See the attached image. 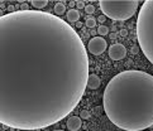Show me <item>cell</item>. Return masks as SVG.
I'll return each mask as SVG.
<instances>
[{
	"mask_svg": "<svg viewBox=\"0 0 153 131\" xmlns=\"http://www.w3.org/2000/svg\"><path fill=\"white\" fill-rule=\"evenodd\" d=\"M109 57L113 61H122L127 56V48L122 43H114L109 47Z\"/></svg>",
	"mask_w": 153,
	"mask_h": 131,
	"instance_id": "6",
	"label": "cell"
},
{
	"mask_svg": "<svg viewBox=\"0 0 153 131\" xmlns=\"http://www.w3.org/2000/svg\"><path fill=\"white\" fill-rule=\"evenodd\" d=\"M75 25H76V28H82V23L81 22H77Z\"/></svg>",
	"mask_w": 153,
	"mask_h": 131,
	"instance_id": "24",
	"label": "cell"
},
{
	"mask_svg": "<svg viewBox=\"0 0 153 131\" xmlns=\"http://www.w3.org/2000/svg\"><path fill=\"white\" fill-rule=\"evenodd\" d=\"M53 131H63V130H53Z\"/></svg>",
	"mask_w": 153,
	"mask_h": 131,
	"instance_id": "27",
	"label": "cell"
},
{
	"mask_svg": "<svg viewBox=\"0 0 153 131\" xmlns=\"http://www.w3.org/2000/svg\"><path fill=\"white\" fill-rule=\"evenodd\" d=\"M137 37L139 48L153 64V0L143 3L137 20Z\"/></svg>",
	"mask_w": 153,
	"mask_h": 131,
	"instance_id": "3",
	"label": "cell"
},
{
	"mask_svg": "<svg viewBox=\"0 0 153 131\" xmlns=\"http://www.w3.org/2000/svg\"><path fill=\"white\" fill-rule=\"evenodd\" d=\"M0 120L22 130L43 129L80 102L89 58L79 34L58 16L42 11L1 15Z\"/></svg>",
	"mask_w": 153,
	"mask_h": 131,
	"instance_id": "1",
	"label": "cell"
},
{
	"mask_svg": "<svg viewBox=\"0 0 153 131\" xmlns=\"http://www.w3.org/2000/svg\"><path fill=\"white\" fill-rule=\"evenodd\" d=\"M15 7V10H18V9H20V5H14Z\"/></svg>",
	"mask_w": 153,
	"mask_h": 131,
	"instance_id": "26",
	"label": "cell"
},
{
	"mask_svg": "<svg viewBox=\"0 0 153 131\" xmlns=\"http://www.w3.org/2000/svg\"><path fill=\"white\" fill-rule=\"evenodd\" d=\"M119 34H120L122 37H127V35H128V30H127V29H122L120 32H119Z\"/></svg>",
	"mask_w": 153,
	"mask_h": 131,
	"instance_id": "20",
	"label": "cell"
},
{
	"mask_svg": "<svg viewBox=\"0 0 153 131\" xmlns=\"http://www.w3.org/2000/svg\"><path fill=\"white\" fill-rule=\"evenodd\" d=\"M138 52H139V47H137V45H134V47L132 48V53H133V54H137Z\"/></svg>",
	"mask_w": 153,
	"mask_h": 131,
	"instance_id": "21",
	"label": "cell"
},
{
	"mask_svg": "<svg viewBox=\"0 0 153 131\" xmlns=\"http://www.w3.org/2000/svg\"><path fill=\"white\" fill-rule=\"evenodd\" d=\"M104 111L113 124L125 131L153 126V76L129 69L118 73L106 85Z\"/></svg>",
	"mask_w": 153,
	"mask_h": 131,
	"instance_id": "2",
	"label": "cell"
},
{
	"mask_svg": "<svg viewBox=\"0 0 153 131\" xmlns=\"http://www.w3.org/2000/svg\"><path fill=\"white\" fill-rule=\"evenodd\" d=\"M102 110H104V107H101V106H97V107H95V110H94L95 112H94V114L96 115V116H99V115H100V112H101Z\"/></svg>",
	"mask_w": 153,
	"mask_h": 131,
	"instance_id": "19",
	"label": "cell"
},
{
	"mask_svg": "<svg viewBox=\"0 0 153 131\" xmlns=\"http://www.w3.org/2000/svg\"><path fill=\"white\" fill-rule=\"evenodd\" d=\"M102 14L106 18L113 20H128L135 14L139 7L138 0H128V1H109V0H101L99 3Z\"/></svg>",
	"mask_w": 153,
	"mask_h": 131,
	"instance_id": "4",
	"label": "cell"
},
{
	"mask_svg": "<svg viewBox=\"0 0 153 131\" xmlns=\"http://www.w3.org/2000/svg\"><path fill=\"white\" fill-rule=\"evenodd\" d=\"M96 20H97V22L100 23V25H102L104 23L106 22V16H105V15L102 14V15H100V16H97V19H96Z\"/></svg>",
	"mask_w": 153,
	"mask_h": 131,
	"instance_id": "18",
	"label": "cell"
},
{
	"mask_svg": "<svg viewBox=\"0 0 153 131\" xmlns=\"http://www.w3.org/2000/svg\"><path fill=\"white\" fill-rule=\"evenodd\" d=\"M30 4H32V7L36 8V9H43L48 5V1L47 0H32L30 1Z\"/></svg>",
	"mask_w": 153,
	"mask_h": 131,
	"instance_id": "11",
	"label": "cell"
},
{
	"mask_svg": "<svg viewBox=\"0 0 153 131\" xmlns=\"http://www.w3.org/2000/svg\"><path fill=\"white\" fill-rule=\"evenodd\" d=\"M90 111H88V110H82V111H80V117L82 118V120H88V118H90Z\"/></svg>",
	"mask_w": 153,
	"mask_h": 131,
	"instance_id": "15",
	"label": "cell"
},
{
	"mask_svg": "<svg viewBox=\"0 0 153 131\" xmlns=\"http://www.w3.org/2000/svg\"><path fill=\"white\" fill-rule=\"evenodd\" d=\"M97 34L99 37H104V35H108L109 34V28L106 27V25H99V28H97Z\"/></svg>",
	"mask_w": 153,
	"mask_h": 131,
	"instance_id": "12",
	"label": "cell"
},
{
	"mask_svg": "<svg viewBox=\"0 0 153 131\" xmlns=\"http://www.w3.org/2000/svg\"><path fill=\"white\" fill-rule=\"evenodd\" d=\"M82 118L80 116H71L67 120V129L70 131H77L81 129L82 125Z\"/></svg>",
	"mask_w": 153,
	"mask_h": 131,
	"instance_id": "7",
	"label": "cell"
},
{
	"mask_svg": "<svg viewBox=\"0 0 153 131\" xmlns=\"http://www.w3.org/2000/svg\"><path fill=\"white\" fill-rule=\"evenodd\" d=\"M96 33H97V30H91V34H92V35H94V34H96Z\"/></svg>",
	"mask_w": 153,
	"mask_h": 131,
	"instance_id": "25",
	"label": "cell"
},
{
	"mask_svg": "<svg viewBox=\"0 0 153 131\" xmlns=\"http://www.w3.org/2000/svg\"><path fill=\"white\" fill-rule=\"evenodd\" d=\"M108 48V43L102 37H94L90 39V42L88 44V49L91 54L94 56H100Z\"/></svg>",
	"mask_w": 153,
	"mask_h": 131,
	"instance_id": "5",
	"label": "cell"
},
{
	"mask_svg": "<svg viewBox=\"0 0 153 131\" xmlns=\"http://www.w3.org/2000/svg\"><path fill=\"white\" fill-rule=\"evenodd\" d=\"M68 7H70V9H75V7H76V1H70V3H68Z\"/></svg>",
	"mask_w": 153,
	"mask_h": 131,
	"instance_id": "22",
	"label": "cell"
},
{
	"mask_svg": "<svg viewBox=\"0 0 153 131\" xmlns=\"http://www.w3.org/2000/svg\"><path fill=\"white\" fill-rule=\"evenodd\" d=\"M20 11H29V5L27 3H22L20 4Z\"/></svg>",
	"mask_w": 153,
	"mask_h": 131,
	"instance_id": "17",
	"label": "cell"
},
{
	"mask_svg": "<svg viewBox=\"0 0 153 131\" xmlns=\"http://www.w3.org/2000/svg\"><path fill=\"white\" fill-rule=\"evenodd\" d=\"M85 3L84 1H76V9L77 10H81V9H85Z\"/></svg>",
	"mask_w": 153,
	"mask_h": 131,
	"instance_id": "16",
	"label": "cell"
},
{
	"mask_svg": "<svg viewBox=\"0 0 153 131\" xmlns=\"http://www.w3.org/2000/svg\"><path fill=\"white\" fill-rule=\"evenodd\" d=\"M100 85H101V80H100V77L97 74H94V73L89 74L88 87L90 90H97V88L100 87Z\"/></svg>",
	"mask_w": 153,
	"mask_h": 131,
	"instance_id": "8",
	"label": "cell"
},
{
	"mask_svg": "<svg viewBox=\"0 0 153 131\" xmlns=\"http://www.w3.org/2000/svg\"><path fill=\"white\" fill-rule=\"evenodd\" d=\"M66 19L70 23H75L76 24V23L79 22V19H80V11L77 9H70V10H67Z\"/></svg>",
	"mask_w": 153,
	"mask_h": 131,
	"instance_id": "9",
	"label": "cell"
},
{
	"mask_svg": "<svg viewBox=\"0 0 153 131\" xmlns=\"http://www.w3.org/2000/svg\"><path fill=\"white\" fill-rule=\"evenodd\" d=\"M96 22H97V20H96L95 18H92V16H88L85 24H86L88 28H95V27H96Z\"/></svg>",
	"mask_w": 153,
	"mask_h": 131,
	"instance_id": "13",
	"label": "cell"
},
{
	"mask_svg": "<svg viewBox=\"0 0 153 131\" xmlns=\"http://www.w3.org/2000/svg\"><path fill=\"white\" fill-rule=\"evenodd\" d=\"M117 37H118L117 33H110V38H111V39H115Z\"/></svg>",
	"mask_w": 153,
	"mask_h": 131,
	"instance_id": "23",
	"label": "cell"
},
{
	"mask_svg": "<svg viewBox=\"0 0 153 131\" xmlns=\"http://www.w3.org/2000/svg\"><path fill=\"white\" fill-rule=\"evenodd\" d=\"M85 11H86V14L88 15H91L95 13V7L92 5V4H89V5H86L85 7Z\"/></svg>",
	"mask_w": 153,
	"mask_h": 131,
	"instance_id": "14",
	"label": "cell"
},
{
	"mask_svg": "<svg viewBox=\"0 0 153 131\" xmlns=\"http://www.w3.org/2000/svg\"><path fill=\"white\" fill-rule=\"evenodd\" d=\"M56 15H63L66 13V5H65V1L62 3H56L54 4V8H53Z\"/></svg>",
	"mask_w": 153,
	"mask_h": 131,
	"instance_id": "10",
	"label": "cell"
}]
</instances>
